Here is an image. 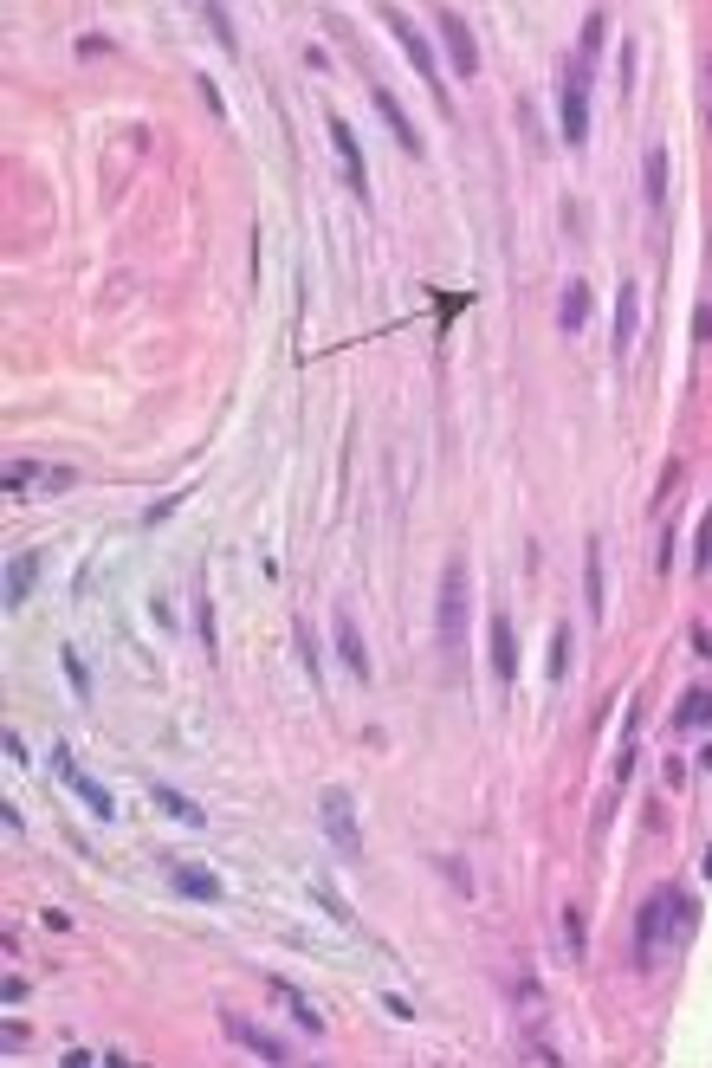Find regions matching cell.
Returning a JSON list of instances; mask_svg holds the SVG:
<instances>
[{
  "mask_svg": "<svg viewBox=\"0 0 712 1068\" xmlns=\"http://www.w3.org/2000/svg\"><path fill=\"white\" fill-rule=\"evenodd\" d=\"M693 926H700V900H693V894H680V887L648 894V900H641V920H635V958H641V965H654L661 952L687 946Z\"/></svg>",
  "mask_w": 712,
  "mask_h": 1068,
  "instance_id": "obj_1",
  "label": "cell"
},
{
  "mask_svg": "<svg viewBox=\"0 0 712 1068\" xmlns=\"http://www.w3.org/2000/svg\"><path fill=\"white\" fill-rule=\"evenodd\" d=\"M590 65L583 59H564V78H557V117H564V143L583 149L590 143Z\"/></svg>",
  "mask_w": 712,
  "mask_h": 1068,
  "instance_id": "obj_2",
  "label": "cell"
},
{
  "mask_svg": "<svg viewBox=\"0 0 712 1068\" xmlns=\"http://www.w3.org/2000/svg\"><path fill=\"white\" fill-rule=\"evenodd\" d=\"M467 602H473V590H467V564H447L441 570V602H434V635L447 641V648H460L467 641Z\"/></svg>",
  "mask_w": 712,
  "mask_h": 1068,
  "instance_id": "obj_3",
  "label": "cell"
},
{
  "mask_svg": "<svg viewBox=\"0 0 712 1068\" xmlns=\"http://www.w3.org/2000/svg\"><path fill=\"white\" fill-rule=\"evenodd\" d=\"M382 20H389V33H395V46H402V52H408V65H415V72H421V85H428V91H434V98H441V104H447V85H441V59H434V46H428V39H421V33H415V20H408V13H402V7H382Z\"/></svg>",
  "mask_w": 712,
  "mask_h": 1068,
  "instance_id": "obj_4",
  "label": "cell"
},
{
  "mask_svg": "<svg viewBox=\"0 0 712 1068\" xmlns=\"http://www.w3.org/2000/svg\"><path fill=\"white\" fill-rule=\"evenodd\" d=\"M434 33H441V52L454 59V78L479 72V46H473V20L460 7H434Z\"/></svg>",
  "mask_w": 712,
  "mask_h": 1068,
  "instance_id": "obj_5",
  "label": "cell"
},
{
  "mask_svg": "<svg viewBox=\"0 0 712 1068\" xmlns=\"http://www.w3.org/2000/svg\"><path fill=\"white\" fill-rule=\"evenodd\" d=\"M318 816H324V835L337 842V855H356L363 848V835H356V803H350V790H324L318 797Z\"/></svg>",
  "mask_w": 712,
  "mask_h": 1068,
  "instance_id": "obj_6",
  "label": "cell"
},
{
  "mask_svg": "<svg viewBox=\"0 0 712 1068\" xmlns=\"http://www.w3.org/2000/svg\"><path fill=\"white\" fill-rule=\"evenodd\" d=\"M324 130H331V149H337V162L350 169V188L369 201V162H363V143L350 136V117H344V111H324Z\"/></svg>",
  "mask_w": 712,
  "mask_h": 1068,
  "instance_id": "obj_7",
  "label": "cell"
},
{
  "mask_svg": "<svg viewBox=\"0 0 712 1068\" xmlns=\"http://www.w3.org/2000/svg\"><path fill=\"white\" fill-rule=\"evenodd\" d=\"M369 98H376V117L389 123V136H395V143L408 149V156H428V143H421V130H415V123H408V111H402V104H395V91H382V85H376V91H369Z\"/></svg>",
  "mask_w": 712,
  "mask_h": 1068,
  "instance_id": "obj_8",
  "label": "cell"
},
{
  "mask_svg": "<svg viewBox=\"0 0 712 1068\" xmlns=\"http://www.w3.org/2000/svg\"><path fill=\"white\" fill-rule=\"evenodd\" d=\"M486 641H492V648H486V654H492V674L512 680V674H518V641H512V615H505V609L486 622Z\"/></svg>",
  "mask_w": 712,
  "mask_h": 1068,
  "instance_id": "obj_9",
  "label": "cell"
},
{
  "mask_svg": "<svg viewBox=\"0 0 712 1068\" xmlns=\"http://www.w3.org/2000/svg\"><path fill=\"white\" fill-rule=\"evenodd\" d=\"M331 635H337V661H344L356 680H369V648H363V628L350 622V609H337V628H331Z\"/></svg>",
  "mask_w": 712,
  "mask_h": 1068,
  "instance_id": "obj_10",
  "label": "cell"
},
{
  "mask_svg": "<svg viewBox=\"0 0 712 1068\" xmlns=\"http://www.w3.org/2000/svg\"><path fill=\"white\" fill-rule=\"evenodd\" d=\"M635 331H641V285L622 279V292H615V350L622 356H628V344H635Z\"/></svg>",
  "mask_w": 712,
  "mask_h": 1068,
  "instance_id": "obj_11",
  "label": "cell"
},
{
  "mask_svg": "<svg viewBox=\"0 0 712 1068\" xmlns=\"http://www.w3.org/2000/svg\"><path fill=\"white\" fill-rule=\"evenodd\" d=\"M583 324H590V285H583V279H564V298H557V331L577 337Z\"/></svg>",
  "mask_w": 712,
  "mask_h": 1068,
  "instance_id": "obj_12",
  "label": "cell"
},
{
  "mask_svg": "<svg viewBox=\"0 0 712 1068\" xmlns=\"http://www.w3.org/2000/svg\"><path fill=\"white\" fill-rule=\"evenodd\" d=\"M39 564H46L39 551H20V557L7 564V602H13V609H20V602L33 596V583H39Z\"/></svg>",
  "mask_w": 712,
  "mask_h": 1068,
  "instance_id": "obj_13",
  "label": "cell"
},
{
  "mask_svg": "<svg viewBox=\"0 0 712 1068\" xmlns=\"http://www.w3.org/2000/svg\"><path fill=\"white\" fill-rule=\"evenodd\" d=\"M169 881H175V894L201 900V907H214V900H221V881H214L208 868H169Z\"/></svg>",
  "mask_w": 712,
  "mask_h": 1068,
  "instance_id": "obj_14",
  "label": "cell"
},
{
  "mask_svg": "<svg viewBox=\"0 0 712 1068\" xmlns=\"http://www.w3.org/2000/svg\"><path fill=\"white\" fill-rule=\"evenodd\" d=\"M227 1030H234V1036H240V1043H246V1049H253V1056H259V1062H292V1056H285V1043H279V1036H266V1030H259V1023H246V1017H234V1023H227Z\"/></svg>",
  "mask_w": 712,
  "mask_h": 1068,
  "instance_id": "obj_15",
  "label": "cell"
},
{
  "mask_svg": "<svg viewBox=\"0 0 712 1068\" xmlns=\"http://www.w3.org/2000/svg\"><path fill=\"white\" fill-rule=\"evenodd\" d=\"M505 991H512V1010H518V1023H525V1030H531V1023L544 1017V991H538V984L525 978V971H512V984H505Z\"/></svg>",
  "mask_w": 712,
  "mask_h": 1068,
  "instance_id": "obj_16",
  "label": "cell"
},
{
  "mask_svg": "<svg viewBox=\"0 0 712 1068\" xmlns=\"http://www.w3.org/2000/svg\"><path fill=\"white\" fill-rule=\"evenodd\" d=\"M706 719H712V687H693L687 700L674 706V725H680V732H700Z\"/></svg>",
  "mask_w": 712,
  "mask_h": 1068,
  "instance_id": "obj_17",
  "label": "cell"
},
{
  "mask_svg": "<svg viewBox=\"0 0 712 1068\" xmlns=\"http://www.w3.org/2000/svg\"><path fill=\"white\" fill-rule=\"evenodd\" d=\"M583 602H590V615L602 622L609 602H602V551H596V538H590V551H583Z\"/></svg>",
  "mask_w": 712,
  "mask_h": 1068,
  "instance_id": "obj_18",
  "label": "cell"
},
{
  "mask_svg": "<svg viewBox=\"0 0 712 1068\" xmlns=\"http://www.w3.org/2000/svg\"><path fill=\"white\" fill-rule=\"evenodd\" d=\"M557 920H564V958H570V965H583V958H590V933H583V907H564Z\"/></svg>",
  "mask_w": 712,
  "mask_h": 1068,
  "instance_id": "obj_19",
  "label": "cell"
},
{
  "mask_svg": "<svg viewBox=\"0 0 712 1068\" xmlns=\"http://www.w3.org/2000/svg\"><path fill=\"white\" fill-rule=\"evenodd\" d=\"M602 33H609V13H602V7H590V13H583V39H577V59H583V65H596V52H602Z\"/></svg>",
  "mask_w": 712,
  "mask_h": 1068,
  "instance_id": "obj_20",
  "label": "cell"
},
{
  "mask_svg": "<svg viewBox=\"0 0 712 1068\" xmlns=\"http://www.w3.org/2000/svg\"><path fill=\"white\" fill-rule=\"evenodd\" d=\"M272 991H279V1004H285V1010H292V1017H298V1023H305V1030H311V1036H324V1017H318V1010H311V1004H305V997H298V991H292V984H285V978H272Z\"/></svg>",
  "mask_w": 712,
  "mask_h": 1068,
  "instance_id": "obj_21",
  "label": "cell"
},
{
  "mask_svg": "<svg viewBox=\"0 0 712 1068\" xmlns=\"http://www.w3.org/2000/svg\"><path fill=\"white\" fill-rule=\"evenodd\" d=\"M72 790H78V803H91V816H104V823L117 816V803H111V790H104V784H91V777H72Z\"/></svg>",
  "mask_w": 712,
  "mask_h": 1068,
  "instance_id": "obj_22",
  "label": "cell"
},
{
  "mask_svg": "<svg viewBox=\"0 0 712 1068\" xmlns=\"http://www.w3.org/2000/svg\"><path fill=\"white\" fill-rule=\"evenodd\" d=\"M156 803H162V810H169V816H175V823H195V829H201V803H188V797H182V790H169V784H156Z\"/></svg>",
  "mask_w": 712,
  "mask_h": 1068,
  "instance_id": "obj_23",
  "label": "cell"
},
{
  "mask_svg": "<svg viewBox=\"0 0 712 1068\" xmlns=\"http://www.w3.org/2000/svg\"><path fill=\"white\" fill-rule=\"evenodd\" d=\"M641 169H648V201H654V208H661V195H667V149L654 143L648 156H641Z\"/></svg>",
  "mask_w": 712,
  "mask_h": 1068,
  "instance_id": "obj_24",
  "label": "cell"
},
{
  "mask_svg": "<svg viewBox=\"0 0 712 1068\" xmlns=\"http://www.w3.org/2000/svg\"><path fill=\"white\" fill-rule=\"evenodd\" d=\"M544 667H551V680L570 674V628H551V654H544Z\"/></svg>",
  "mask_w": 712,
  "mask_h": 1068,
  "instance_id": "obj_25",
  "label": "cell"
},
{
  "mask_svg": "<svg viewBox=\"0 0 712 1068\" xmlns=\"http://www.w3.org/2000/svg\"><path fill=\"white\" fill-rule=\"evenodd\" d=\"M65 680H72V693H78V700H91V667L78 661V648H65Z\"/></svg>",
  "mask_w": 712,
  "mask_h": 1068,
  "instance_id": "obj_26",
  "label": "cell"
},
{
  "mask_svg": "<svg viewBox=\"0 0 712 1068\" xmlns=\"http://www.w3.org/2000/svg\"><path fill=\"white\" fill-rule=\"evenodd\" d=\"M195 628H201V648L221 654V641H214V602L208 596H195Z\"/></svg>",
  "mask_w": 712,
  "mask_h": 1068,
  "instance_id": "obj_27",
  "label": "cell"
},
{
  "mask_svg": "<svg viewBox=\"0 0 712 1068\" xmlns=\"http://www.w3.org/2000/svg\"><path fill=\"white\" fill-rule=\"evenodd\" d=\"M33 479H46V473H39V460H7V492H26Z\"/></svg>",
  "mask_w": 712,
  "mask_h": 1068,
  "instance_id": "obj_28",
  "label": "cell"
},
{
  "mask_svg": "<svg viewBox=\"0 0 712 1068\" xmlns=\"http://www.w3.org/2000/svg\"><path fill=\"white\" fill-rule=\"evenodd\" d=\"M201 20H208V26H214V39H221V46H227V52H234V46H240V39H234V20H227V7H201Z\"/></svg>",
  "mask_w": 712,
  "mask_h": 1068,
  "instance_id": "obj_29",
  "label": "cell"
},
{
  "mask_svg": "<svg viewBox=\"0 0 712 1068\" xmlns=\"http://www.w3.org/2000/svg\"><path fill=\"white\" fill-rule=\"evenodd\" d=\"M518 117H525V143H531V149H544V130H538V104L525 98V104H518Z\"/></svg>",
  "mask_w": 712,
  "mask_h": 1068,
  "instance_id": "obj_30",
  "label": "cell"
},
{
  "mask_svg": "<svg viewBox=\"0 0 712 1068\" xmlns=\"http://www.w3.org/2000/svg\"><path fill=\"white\" fill-rule=\"evenodd\" d=\"M39 486H46V492H72V486H78V473H72V467H52L46 479H39Z\"/></svg>",
  "mask_w": 712,
  "mask_h": 1068,
  "instance_id": "obj_31",
  "label": "cell"
},
{
  "mask_svg": "<svg viewBox=\"0 0 712 1068\" xmlns=\"http://www.w3.org/2000/svg\"><path fill=\"white\" fill-rule=\"evenodd\" d=\"M700 570H706V577H712V512L700 518Z\"/></svg>",
  "mask_w": 712,
  "mask_h": 1068,
  "instance_id": "obj_32",
  "label": "cell"
},
{
  "mask_svg": "<svg viewBox=\"0 0 712 1068\" xmlns=\"http://www.w3.org/2000/svg\"><path fill=\"white\" fill-rule=\"evenodd\" d=\"M693 337H700V344H712V298H706L700 311H693Z\"/></svg>",
  "mask_w": 712,
  "mask_h": 1068,
  "instance_id": "obj_33",
  "label": "cell"
},
{
  "mask_svg": "<svg viewBox=\"0 0 712 1068\" xmlns=\"http://www.w3.org/2000/svg\"><path fill=\"white\" fill-rule=\"evenodd\" d=\"M298 654H305V667H311V680H318V641H311V628H298Z\"/></svg>",
  "mask_w": 712,
  "mask_h": 1068,
  "instance_id": "obj_34",
  "label": "cell"
},
{
  "mask_svg": "<svg viewBox=\"0 0 712 1068\" xmlns=\"http://www.w3.org/2000/svg\"><path fill=\"white\" fill-rule=\"evenodd\" d=\"M674 479H680V460H667V467H661V492H654V505H661V499H674Z\"/></svg>",
  "mask_w": 712,
  "mask_h": 1068,
  "instance_id": "obj_35",
  "label": "cell"
},
{
  "mask_svg": "<svg viewBox=\"0 0 712 1068\" xmlns=\"http://www.w3.org/2000/svg\"><path fill=\"white\" fill-rule=\"evenodd\" d=\"M700 104H706V130H712V59H706V78H700Z\"/></svg>",
  "mask_w": 712,
  "mask_h": 1068,
  "instance_id": "obj_36",
  "label": "cell"
},
{
  "mask_svg": "<svg viewBox=\"0 0 712 1068\" xmlns=\"http://www.w3.org/2000/svg\"><path fill=\"white\" fill-rule=\"evenodd\" d=\"M706 881H712V855H706Z\"/></svg>",
  "mask_w": 712,
  "mask_h": 1068,
  "instance_id": "obj_37",
  "label": "cell"
},
{
  "mask_svg": "<svg viewBox=\"0 0 712 1068\" xmlns=\"http://www.w3.org/2000/svg\"><path fill=\"white\" fill-rule=\"evenodd\" d=\"M706 259H712V240H706Z\"/></svg>",
  "mask_w": 712,
  "mask_h": 1068,
  "instance_id": "obj_38",
  "label": "cell"
}]
</instances>
